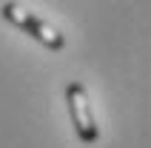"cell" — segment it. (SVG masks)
Returning <instances> with one entry per match:
<instances>
[{
    "instance_id": "cell-1",
    "label": "cell",
    "mask_w": 151,
    "mask_h": 148,
    "mask_svg": "<svg viewBox=\"0 0 151 148\" xmlns=\"http://www.w3.org/2000/svg\"><path fill=\"white\" fill-rule=\"evenodd\" d=\"M0 14H3V20H9L12 26H17L20 32H26L29 37H34L37 43H43L46 49L60 51L63 46H66V37L60 34L57 26L46 23L43 17H37L34 11L23 9L20 3H3V6H0Z\"/></svg>"
},
{
    "instance_id": "cell-2",
    "label": "cell",
    "mask_w": 151,
    "mask_h": 148,
    "mask_svg": "<svg viewBox=\"0 0 151 148\" xmlns=\"http://www.w3.org/2000/svg\"><path fill=\"white\" fill-rule=\"evenodd\" d=\"M66 103H68V114H71V125H74L77 137L83 142H97L100 128L94 123V114H91L88 94H86L83 83H68L66 85Z\"/></svg>"
}]
</instances>
